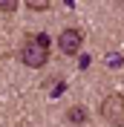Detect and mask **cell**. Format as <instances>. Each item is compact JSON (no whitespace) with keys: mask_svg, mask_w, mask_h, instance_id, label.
Masks as SVG:
<instances>
[{"mask_svg":"<svg viewBox=\"0 0 124 127\" xmlns=\"http://www.w3.org/2000/svg\"><path fill=\"white\" fill-rule=\"evenodd\" d=\"M17 58H20V64H26V66H32V69H40V66L49 61V35L46 32L29 35V38L23 40Z\"/></svg>","mask_w":124,"mask_h":127,"instance_id":"cell-1","label":"cell"},{"mask_svg":"<svg viewBox=\"0 0 124 127\" xmlns=\"http://www.w3.org/2000/svg\"><path fill=\"white\" fill-rule=\"evenodd\" d=\"M66 121H69V124H87V121H90V113H87L81 104H75V107L66 110Z\"/></svg>","mask_w":124,"mask_h":127,"instance_id":"cell-4","label":"cell"},{"mask_svg":"<svg viewBox=\"0 0 124 127\" xmlns=\"http://www.w3.org/2000/svg\"><path fill=\"white\" fill-rule=\"evenodd\" d=\"M81 43H84V32L81 29H63L61 38H58V49L63 55H75L81 49Z\"/></svg>","mask_w":124,"mask_h":127,"instance_id":"cell-3","label":"cell"},{"mask_svg":"<svg viewBox=\"0 0 124 127\" xmlns=\"http://www.w3.org/2000/svg\"><path fill=\"white\" fill-rule=\"evenodd\" d=\"M26 6H29L32 12H43V9L49 6V3H46V0H43V3H38V0H29V3H26Z\"/></svg>","mask_w":124,"mask_h":127,"instance_id":"cell-6","label":"cell"},{"mask_svg":"<svg viewBox=\"0 0 124 127\" xmlns=\"http://www.w3.org/2000/svg\"><path fill=\"white\" fill-rule=\"evenodd\" d=\"M101 119L113 127H124V95L113 93L101 101Z\"/></svg>","mask_w":124,"mask_h":127,"instance_id":"cell-2","label":"cell"},{"mask_svg":"<svg viewBox=\"0 0 124 127\" xmlns=\"http://www.w3.org/2000/svg\"><path fill=\"white\" fill-rule=\"evenodd\" d=\"M20 3L17 0H0V12H12V9H17Z\"/></svg>","mask_w":124,"mask_h":127,"instance_id":"cell-5","label":"cell"}]
</instances>
